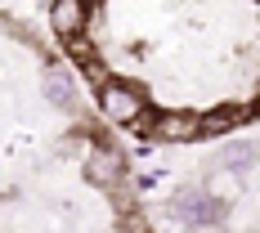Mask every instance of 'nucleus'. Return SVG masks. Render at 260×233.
I'll use <instances>...</instances> for the list:
<instances>
[{"instance_id": "obj_1", "label": "nucleus", "mask_w": 260, "mask_h": 233, "mask_svg": "<svg viewBox=\"0 0 260 233\" xmlns=\"http://www.w3.org/2000/svg\"><path fill=\"white\" fill-rule=\"evenodd\" d=\"M0 5H9V0H0Z\"/></svg>"}]
</instances>
